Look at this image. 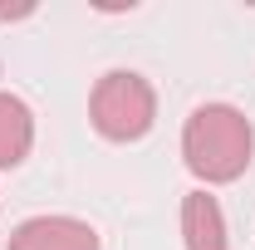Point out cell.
<instances>
[{
    "instance_id": "obj_1",
    "label": "cell",
    "mask_w": 255,
    "mask_h": 250,
    "mask_svg": "<svg viewBox=\"0 0 255 250\" xmlns=\"http://www.w3.org/2000/svg\"><path fill=\"white\" fill-rule=\"evenodd\" d=\"M255 152V127L231 103H201L191 108L182 127V157L201 182H236Z\"/></svg>"
},
{
    "instance_id": "obj_2",
    "label": "cell",
    "mask_w": 255,
    "mask_h": 250,
    "mask_svg": "<svg viewBox=\"0 0 255 250\" xmlns=\"http://www.w3.org/2000/svg\"><path fill=\"white\" fill-rule=\"evenodd\" d=\"M89 118L108 142H137L147 137V127L157 123V94L142 74L132 69H108L94 84L89 98Z\"/></svg>"
},
{
    "instance_id": "obj_3",
    "label": "cell",
    "mask_w": 255,
    "mask_h": 250,
    "mask_svg": "<svg viewBox=\"0 0 255 250\" xmlns=\"http://www.w3.org/2000/svg\"><path fill=\"white\" fill-rule=\"evenodd\" d=\"M10 250H98V231L79 216H30L15 226Z\"/></svg>"
},
{
    "instance_id": "obj_4",
    "label": "cell",
    "mask_w": 255,
    "mask_h": 250,
    "mask_svg": "<svg viewBox=\"0 0 255 250\" xmlns=\"http://www.w3.org/2000/svg\"><path fill=\"white\" fill-rule=\"evenodd\" d=\"M182 241H187V250H231L221 201L211 191H187L182 196Z\"/></svg>"
},
{
    "instance_id": "obj_5",
    "label": "cell",
    "mask_w": 255,
    "mask_h": 250,
    "mask_svg": "<svg viewBox=\"0 0 255 250\" xmlns=\"http://www.w3.org/2000/svg\"><path fill=\"white\" fill-rule=\"evenodd\" d=\"M34 147V113L25 108V98L0 89V167H20Z\"/></svg>"
},
{
    "instance_id": "obj_6",
    "label": "cell",
    "mask_w": 255,
    "mask_h": 250,
    "mask_svg": "<svg viewBox=\"0 0 255 250\" xmlns=\"http://www.w3.org/2000/svg\"><path fill=\"white\" fill-rule=\"evenodd\" d=\"M34 5H10V10H5V5H0V20H20V15H30Z\"/></svg>"
}]
</instances>
